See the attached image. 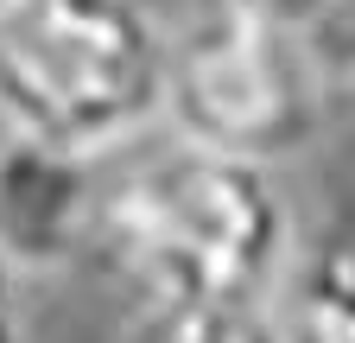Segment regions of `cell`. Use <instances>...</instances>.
<instances>
[{"instance_id":"obj_1","label":"cell","mask_w":355,"mask_h":343,"mask_svg":"<svg viewBox=\"0 0 355 343\" xmlns=\"http://www.w3.org/2000/svg\"><path fill=\"white\" fill-rule=\"evenodd\" d=\"M298 248L292 203L266 165L165 134L102 178L89 254L127 299L133 324L159 337L191 318L273 306Z\"/></svg>"},{"instance_id":"obj_2","label":"cell","mask_w":355,"mask_h":343,"mask_svg":"<svg viewBox=\"0 0 355 343\" xmlns=\"http://www.w3.org/2000/svg\"><path fill=\"white\" fill-rule=\"evenodd\" d=\"M171 32L140 0L0 7V140L70 159H121L165 134Z\"/></svg>"},{"instance_id":"obj_3","label":"cell","mask_w":355,"mask_h":343,"mask_svg":"<svg viewBox=\"0 0 355 343\" xmlns=\"http://www.w3.org/2000/svg\"><path fill=\"white\" fill-rule=\"evenodd\" d=\"M324 64L311 32L248 7L216 0L203 19L171 32L165 64V134L222 159L279 172L324 134Z\"/></svg>"},{"instance_id":"obj_4","label":"cell","mask_w":355,"mask_h":343,"mask_svg":"<svg viewBox=\"0 0 355 343\" xmlns=\"http://www.w3.org/2000/svg\"><path fill=\"white\" fill-rule=\"evenodd\" d=\"M102 165L51 147L0 140V261L26 274H58L96 248Z\"/></svg>"},{"instance_id":"obj_5","label":"cell","mask_w":355,"mask_h":343,"mask_svg":"<svg viewBox=\"0 0 355 343\" xmlns=\"http://www.w3.org/2000/svg\"><path fill=\"white\" fill-rule=\"evenodd\" d=\"M279 343H355V242L330 235L298 248L273 299Z\"/></svg>"},{"instance_id":"obj_6","label":"cell","mask_w":355,"mask_h":343,"mask_svg":"<svg viewBox=\"0 0 355 343\" xmlns=\"http://www.w3.org/2000/svg\"><path fill=\"white\" fill-rule=\"evenodd\" d=\"M146 343H279V318L273 306H254V312H216V318H191V324H171Z\"/></svg>"},{"instance_id":"obj_7","label":"cell","mask_w":355,"mask_h":343,"mask_svg":"<svg viewBox=\"0 0 355 343\" xmlns=\"http://www.w3.org/2000/svg\"><path fill=\"white\" fill-rule=\"evenodd\" d=\"M311 51L324 76H355V0H330V13L311 26Z\"/></svg>"},{"instance_id":"obj_8","label":"cell","mask_w":355,"mask_h":343,"mask_svg":"<svg viewBox=\"0 0 355 343\" xmlns=\"http://www.w3.org/2000/svg\"><path fill=\"white\" fill-rule=\"evenodd\" d=\"M248 7H260V13H273L286 26H298V32H311V26L330 13V0H248Z\"/></svg>"},{"instance_id":"obj_9","label":"cell","mask_w":355,"mask_h":343,"mask_svg":"<svg viewBox=\"0 0 355 343\" xmlns=\"http://www.w3.org/2000/svg\"><path fill=\"white\" fill-rule=\"evenodd\" d=\"M0 7H7V0H0Z\"/></svg>"}]
</instances>
